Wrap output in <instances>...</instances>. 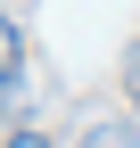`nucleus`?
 Here are the masks:
<instances>
[{
    "label": "nucleus",
    "instance_id": "obj_3",
    "mask_svg": "<svg viewBox=\"0 0 140 148\" xmlns=\"http://www.w3.org/2000/svg\"><path fill=\"white\" fill-rule=\"evenodd\" d=\"M124 82H132V107H140V49H132V74H124Z\"/></svg>",
    "mask_w": 140,
    "mask_h": 148
},
{
    "label": "nucleus",
    "instance_id": "obj_1",
    "mask_svg": "<svg viewBox=\"0 0 140 148\" xmlns=\"http://www.w3.org/2000/svg\"><path fill=\"white\" fill-rule=\"evenodd\" d=\"M0 90H25V33L8 8H0Z\"/></svg>",
    "mask_w": 140,
    "mask_h": 148
},
{
    "label": "nucleus",
    "instance_id": "obj_2",
    "mask_svg": "<svg viewBox=\"0 0 140 148\" xmlns=\"http://www.w3.org/2000/svg\"><path fill=\"white\" fill-rule=\"evenodd\" d=\"M0 148H58V140H49V132H8Z\"/></svg>",
    "mask_w": 140,
    "mask_h": 148
}]
</instances>
